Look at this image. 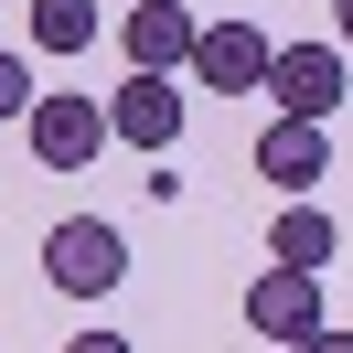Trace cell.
I'll list each match as a JSON object with an SVG mask.
<instances>
[{"mask_svg": "<svg viewBox=\"0 0 353 353\" xmlns=\"http://www.w3.org/2000/svg\"><path fill=\"white\" fill-rule=\"evenodd\" d=\"M43 279L65 289V300H108V289L129 279V236H118L108 214H65L43 236Z\"/></svg>", "mask_w": 353, "mask_h": 353, "instance_id": "6da1fadb", "label": "cell"}, {"mask_svg": "<svg viewBox=\"0 0 353 353\" xmlns=\"http://www.w3.org/2000/svg\"><path fill=\"white\" fill-rule=\"evenodd\" d=\"M268 97H279V118H321V129H332V108L353 97L343 43H279V54H268Z\"/></svg>", "mask_w": 353, "mask_h": 353, "instance_id": "7a4b0ae2", "label": "cell"}, {"mask_svg": "<svg viewBox=\"0 0 353 353\" xmlns=\"http://www.w3.org/2000/svg\"><path fill=\"white\" fill-rule=\"evenodd\" d=\"M108 139L161 161L182 139V86H172V75H118V86H108Z\"/></svg>", "mask_w": 353, "mask_h": 353, "instance_id": "3957f363", "label": "cell"}, {"mask_svg": "<svg viewBox=\"0 0 353 353\" xmlns=\"http://www.w3.org/2000/svg\"><path fill=\"white\" fill-rule=\"evenodd\" d=\"M268 54H279V43H268L257 22H203L193 32V86L203 97H257L268 86Z\"/></svg>", "mask_w": 353, "mask_h": 353, "instance_id": "277c9868", "label": "cell"}, {"mask_svg": "<svg viewBox=\"0 0 353 353\" xmlns=\"http://www.w3.org/2000/svg\"><path fill=\"white\" fill-rule=\"evenodd\" d=\"M246 332L257 343H310L321 332V279L310 268H257L246 279Z\"/></svg>", "mask_w": 353, "mask_h": 353, "instance_id": "5b68a950", "label": "cell"}, {"mask_svg": "<svg viewBox=\"0 0 353 353\" xmlns=\"http://www.w3.org/2000/svg\"><path fill=\"white\" fill-rule=\"evenodd\" d=\"M22 139H32V161H43V172H86L97 139H108V108H97V97H32Z\"/></svg>", "mask_w": 353, "mask_h": 353, "instance_id": "8992f818", "label": "cell"}, {"mask_svg": "<svg viewBox=\"0 0 353 353\" xmlns=\"http://www.w3.org/2000/svg\"><path fill=\"white\" fill-rule=\"evenodd\" d=\"M321 172H332V129H321V118H268V129H257V182H279L289 203H310Z\"/></svg>", "mask_w": 353, "mask_h": 353, "instance_id": "52a82bcc", "label": "cell"}, {"mask_svg": "<svg viewBox=\"0 0 353 353\" xmlns=\"http://www.w3.org/2000/svg\"><path fill=\"white\" fill-rule=\"evenodd\" d=\"M193 11L182 0H139L129 22H118V54H129V75H172V65H193Z\"/></svg>", "mask_w": 353, "mask_h": 353, "instance_id": "ba28073f", "label": "cell"}, {"mask_svg": "<svg viewBox=\"0 0 353 353\" xmlns=\"http://www.w3.org/2000/svg\"><path fill=\"white\" fill-rule=\"evenodd\" d=\"M332 257H343V225H332L321 203H279V225H268V268H310V279H321Z\"/></svg>", "mask_w": 353, "mask_h": 353, "instance_id": "9c48e42d", "label": "cell"}, {"mask_svg": "<svg viewBox=\"0 0 353 353\" xmlns=\"http://www.w3.org/2000/svg\"><path fill=\"white\" fill-rule=\"evenodd\" d=\"M32 43L43 54H86L97 43V0H32Z\"/></svg>", "mask_w": 353, "mask_h": 353, "instance_id": "30bf717a", "label": "cell"}, {"mask_svg": "<svg viewBox=\"0 0 353 353\" xmlns=\"http://www.w3.org/2000/svg\"><path fill=\"white\" fill-rule=\"evenodd\" d=\"M32 97H43V86H32V65L0 43V129H11V118H32Z\"/></svg>", "mask_w": 353, "mask_h": 353, "instance_id": "8fae6325", "label": "cell"}, {"mask_svg": "<svg viewBox=\"0 0 353 353\" xmlns=\"http://www.w3.org/2000/svg\"><path fill=\"white\" fill-rule=\"evenodd\" d=\"M65 353H139V343H129V332H75Z\"/></svg>", "mask_w": 353, "mask_h": 353, "instance_id": "7c38bea8", "label": "cell"}, {"mask_svg": "<svg viewBox=\"0 0 353 353\" xmlns=\"http://www.w3.org/2000/svg\"><path fill=\"white\" fill-rule=\"evenodd\" d=\"M289 353H353V332H343V321H321L310 343H289Z\"/></svg>", "mask_w": 353, "mask_h": 353, "instance_id": "4fadbf2b", "label": "cell"}, {"mask_svg": "<svg viewBox=\"0 0 353 353\" xmlns=\"http://www.w3.org/2000/svg\"><path fill=\"white\" fill-rule=\"evenodd\" d=\"M332 43H343V54H353V0H332Z\"/></svg>", "mask_w": 353, "mask_h": 353, "instance_id": "5bb4252c", "label": "cell"}]
</instances>
